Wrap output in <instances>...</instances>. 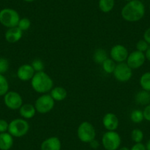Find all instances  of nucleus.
I'll return each mask as SVG.
<instances>
[{
	"mask_svg": "<svg viewBox=\"0 0 150 150\" xmlns=\"http://www.w3.org/2000/svg\"><path fill=\"white\" fill-rule=\"evenodd\" d=\"M149 10H150V6H149Z\"/></svg>",
	"mask_w": 150,
	"mask_h": 150,
	"instance_id": "obj_41",
	"label": "nucleus"
},
{
	"mask_svg": "<svg viewBox=\"0 0 150 150\" xmlns=\"http://www.w3.org/2000/svg\"><path fill=\"white\" fill-rule=\"evenodd\" d=\"M145 54L138 50H135L129 53L126 63L133 70V69H139L140 67H141L145 63Z\"/></svg>",
	"mask_w": 150,
	"mask_h": 150,
	"instance_id": "obj_11",
	"label": "nucleus"
},
{
	"mask_svg": "<svg viewBox=\"0 0 150 150\" xmlns=\"http://www.w3.org/2000/svg\"><path fill=\"white\" fill-rule=\"evenodd\" d=\"M149 48V44L145 41V40H139L136 44V50L141 52H146V50Z\"/></svg>",
	"mask_w": 150,
	"mask_h": 150,
	"instance_id": "obj_30",
	"label": "nucleus"
},
{
	"mask_svg": "<svg viewBox=\"0 0 150 150\" xmlns=\"http://www.w3.org/2000/svg\"><path fill=\"white\" fill-rule=\"evenodd\" d=\"M139 83L143 90L150 92V72H146L141 75Z\"/></svg>",
	"mask_w": 150,
	"mask_h": 150,
	"instance_id": "obj_23",
	"label": "nucleus"
},
{
	"mask_svg": "<svg viewBox=\"0 0 150 150\" xmlns=\"http://www.w3.org/2000/svg\"><path fill=\"white\" fill-rule=\"evenodd\" d=\"M50 96L52 97L55 102H61L66 99L67 97V91L62 86H56L53 87L51 91L50 92Z\"/></svg>",
	"mask_w": 150,
	"mask_h": 150,
	"instance_id": "obj_18",
	"label": "nucleus"
},
{
	"mask_svg": "<svg viewBox=\"0 0 150 150\" xmlns=\"http://www.w3.org/2000/svg\"><path fill=\"white\" fill-rule=\"evenodd\" d=\"M9 123H8L6 120L0 119V133L5 132L8 130Z\"/></svg>",
	"mask_w": 150,
	"mask_h": 150,
	"instance_id": "obj_31",
	"label": "nucleus"
},
{
	"mask_svg": "<svg viewBox=\"0 0 150 150\" xmlns=\"http://www.w3.org/2000/svg\"><path fill=\"white\" fill-rule=\"evenodd\" d=\"M115 5V0H99V8L102 12L109 13L113 9Z\"/></svg>",
	"mask_w": 150,
	"mask_h": 150,
	"instance_id": "obj_21",
	"label": "nucleus"
},
{
	"mask_svg": "<svg viewBox=\"0 0 150 150\" xmlns=\"http://www.w3.org/2000/svg\"><path fill=\"white\" fill-rule=\"evenodd\" d=\"M9 83L3 74H0V96H5L9 91Z\"/></svg>",
	"mask_w": 150,
	"mask_h": 150,
	"instance_id": "obj_25",
	"label": "nucleus"
},
{
	"mask_svg": "<svg viewBox=\"0 0 150 150\" xmlns=\"http://www.w3.org/2000/svg\"><path fill=\"white\" fill-rule=\"evenodd\" d=\"M144 54H145L146 59V60H148L150 62V48H149L148 50H146V52L144 53Z\"/></svg>",
	"mask_w": 150,
	"mask_h": 150,
	"instance_id": "obj_36",
	"label": "nucleus"
},
{
	"mask_svg": "<svg viewBox=\"0 0 150 150\" xmlns=\"http://www.w3.org/2000/svg\"><path fill=\"white\" fill-rule=\"evenodd\" d=\"M30 81L33 90L41 94L49 93L54 87V82L52 77L44 71L35 72Z\"/></svg>",
	"mask_w": 150,
	"mask_h": 150,
	"instance_id": "obj_2",
	"label": "nucleus"
},
{
	"mask_svg": "<svg viewBox=\"0 0 150 150\" xmlns=\"http://www.w3.org/2000/svg\"><path fill=\"white\" fill-rule=\"evenodd\" d=\"M121 144L122 138L116 131H107L102 135V144L105 150H118Z\"/></svg>",
	"mask_w": 150,
	"mask_h": 150,
	"instance_id": "obj_5",
	"label": "nucleus"
},
{
	"mask_svg": "<svg viewBox=\"0 0 150 150\" xmlns=\"http://www.w3.org/2000/svg\"><path fill=\"white\" fill-rule=\"evenodd\" d=\"M146 150H150V139L147 141L146 144Z\"/></svg>",
	"mask_w": 150,
	"mask_h": 150,
	"instance_id": "obj_37",
	"label": "nucleus"
},
{
	"mask_svg": "<svg viewBox=\"0 0 150 150\" xmlns=\"http://www.w3.org/2000/svg\"><path fill=\"white\" fill-rule=\"evenodd\" d=\"M35 74V71L32 67L31 64H23L19 66L17 70V77L21 81L27 82L31 80L33 76Z\"/></svg>",
	"mask_w": 150,
	"mask_h": 150,
	"instance_id": "obj_13",
	"label": "nucleus"
},
{
	"mask_svg": "<svg viewBox=\"0 0 150 150\" xmlns=\"http://www.w3.org/2000/svg\"><path fill=\"white\" fill-rule=\"evenodd\" d=\"M36 110L34 105L30 103L23 104L19 108V114L24 119H31L35 116Z\"/></svg>",
	"mask_w": 150,
	"mask_h": 150,
	"instance_id": "obj_16",
	"label": "nucleus"
},
{
	"mask_svg": "<svg viewBox=\"0 0 150 150\" xmlns=\"http://www.w3.org/2000/svg\"><path fill=\"white\" fill-rule=\"evenodd\" d=\"M20 16L16 10L5 8L0 11V23L5 27L12 28L18 26Z\"/></svg>",
	"mask_w": 150,
	"mask_h": 150,
	"instance_id": "obj_4",
	"label": "nucleus"
},
{
	"mask_svg": "<svg viewBox=\"0 0 150 150\" xmlns=\"http://www.w3.org/2000/svg\"><path fill=\"white\" fill-rule=\"evenodd\" d=\"M121 14L125 21L128 22H136L144 16L145 7L139 0H132L124 6Z\"/></svg>",
	"mask_w": 150,
	"mask_h": 150,
	"instance_id": "obj_1",
	"label": "nucleus"
},
{
	"mask_svg": "<svg viewBox=\"0 0 150 150\" xmlns=\"http://www.w3.org/2000/svg\"><path fill=\"white\" fill-rule=\"evenodd\" d=\"M119 150H130V149L128 148L127 146H122L119 147Z\"/></svg>",
	"mask_w": 150,
	"mask_h": 150,
	"instance_id": "obj_38",
	"label": "nucleus"
},
{
	"mask_svg": "<svg viewBox=\"0 0 150 150\" xmlns=\"http://www.w3.org/2000/svg\"><path fill=\"white\" fill-rule=\"evenodd\" d=\"M30 125L26 119H15L9 123L8 132L16 138H21L28 133Z\"/></svg>",
	"mask_w": 150,
	"mask_h": 150,
	"instance_id": "obj_3",
	"label": "nucleus"
},
{
	"mask_svg": "<svg viewBox=\"0 0 150 150\" xmlns=\"http://www.w3.org/2000/svg\"><path fill=\"white\" fill-rule=\"evenodd\" d=\"M108 58V54H107L106 51L103 49H97L93 52V59L95 63H97V64L102 65V63Z\"/></svg>",
	"mask_w": 150,
	"mask_h": 150,
	"instance_id": "obj_20",
	"label": "nucleus"
},
{
	"mask_svg": "<svg viewBox=\"0 0 150 150\" xmlns=\"http://www.w3.org/2000/svg\"><path fill=\"white\" fill-rule=\"evenodd\" d=\"M144 40H145L149 44H150V27L144 32Z\"/></svg>",
	"mask_w": 150,
	"mask_h": 150,
	"instance_id": "obj_35",
	"label": "nucleus"
},
{
	"mask_svg": "<svg viewBox=\"0 0 150 150\" xmlns=\"http://www.w3.org/2000/svg\"><path fill=\"white\" fill-rule=\"evenodd\" d=\"M126 1H128V2H129V1H132V0H126Z\"/></svg>",
	"mask_w": 150,
	"mask_h": 150,
	"instance_id": "obj_40",
	"label": "nucleus"
},
{
	"mask_svg": "<svg viewBox=\"0 0 150 150\" xmlns=\"http://www.w3.org/2000/svg\"><path fill=\"white\" fill-rule=\"evenodd\" d=\"M13 145V137L9 132L0 133V149L10 150Z\"/></svg>",
	"mask_w": 150,
	"mask_h": 150,
	"instance_id": "obj_17",
	"label": "nucleus"
},
{
	"mask_svg": "<svg viewBox=\"0 0 150 150\" xmlns=\"http://www.w3.org/2000/svg\"><path fill=\"white\" fill-rule=\"evenodd\" d=\"M22 36L23 31H21L18 27L9 28L7 30L5 35V40L11 44H14V43L19 41L21 39Z\"/></svg>",
	"mask_w": 150,
	"mask_h": 150,
	"instance_id": "obj_15",
	"label": "nucleus"
},
{
	"mask_svg": "<svg viewBox=\"0 0 150 150\" xmlns=\"http://www.w3.org/2000/svg\"><path fill=\"white\" fill-rule=\"evenodd\" d=\"M144 119L143 111L141 110H134L130 113V120L135 124H140Z\"/></svg>",
	"mask_w": 150,
	"mask_h": 150,
	"instance_id": "obj_24",
	"label": "nucleus"
},
{
	"mask_svg": "<svg viewBox=\"0 0 150 150\" xmlns=\"http://www.w3.org/2000/svg\"><path fill=\"white\" fill-rule=\"evenodd\" d=\"M143 114H144V119H146L148 122H150V104L145 107V108L143 110Z\"/></svg>",
	"mask_w": 150,
	"mask_h": 150,
	"instance_id": "obj_32",
	"label": "nucleus"
},
{
	"mask_svg": "<svg viewBox=\"0 0 150 150\" xmlns=\"http://www.w3.org/2000/svg\"><path fill=\"white\" fill-rule=\"evenodd\" d=\"M31 66L35 72L44 71V68H45L44 63L43 62L42 60H41V59H35V60H33V62H32Z\"/></svg>",
	"mask_w": 150,
	"mask_h": 150,
	"instance_id": "obj_27",
	"label": "nucleus"
},
{
	"mask_svg": "<svg viewBox=\"0 0 150 150\" xmlns=\"http://www.w3.org/2000/svg\"><path fill=\"white\" fill-rule=\"evenodd\" d=\"M54 102L55 101L52 99L50 93H44L37 98L34 106L36 112L41 114H46L52 110L54 107Z\"/></svg>",
	"mask_w": 150,
	"mask_h": 150,
	"instance_id": "obj_7",
	"label": "nucleus"
},
{
	"mask_svg": "<svg viewBox=\"0 0 150 150\" xmlns=\"http://www.w3.org/2000/svg\"><path fill=\"white\" fill-rule=\"evenodd\" d=\"M112 74L117 81L120 83H127L132 78V69L125 62L119 63L116 64Z\"/></svg>",
	"mask_w": 150,
	"mask_h": 150,
	"instance_id": "obj_8",
	"label": "nucleus"
},
{
	"mask_svg": "<svg viewBox=\"0 0 150 150\" xmlns=\"http://www.w3.org/2000/svg\"><path fill=\"white\" fill-rule=\"evenodd\" d=\"M4 102L9 109L16 110H19L21 105H23V99L18 92L11 91L5 95Z\"/></svg>",
	"mask_w": 150,
	"mask_h": 150,
	"instance_id": "obj_9",
	"label": "nucleus"
},
{
	"mask_svg": "<svg viewBox=\"0 0 150 150\" xmlns=\"http://www.w3.org/2000/svg\"><path fill=\"white\" fill-rule=\"evenodd\" d=\"M110 54L111 59H112L116 63H119L126 61L129 55V52L124 45L116 44L111 48Z\"/></svg>",
	"mask_w": 150,
	"mask_h": 150,
	"instance_id": "obj_10",
	"label": "nucleus"
},
{
	"mask_svg": "<svg viewBox=\"0 0 150 150\" xmlns=\"http://www.w3.org/2000/svg\"><path fill=\"white\" fill-rule=\"evenodd\" d=\"M24 2H34L35 0H24Z\"/></svg>",
	"mask_w": 150,
	"mask_h": 150,
	"instance_id": "obj_39",
	"label": "nucleus"
},
{
	"mask_svg": "<svg viewBox=\"0 0 150 150\" xmlns=\"http://www.w3.org/2000/svg\"><path fill=\"white\" fill-rule=\"evenodd\" d=\"M77 137L83 143H90L96 138V129L91 123L83 122L77 127Z\"/></svg>",
	"mask_w": 150,
	"mask_h": 150,
	"instance_id": "obj_6",
	"label": "nucleus"
},
{
	"mask_svg": "<svg viewBox=\"0 0 150 150\" xmlns=\"http://www.w3.org/2000/svg\"><path fill=\"white\" fill-rule=\"evenodd\" d=\"M130 150H146V146L142 143H135L130 148Z\"/></svg>",
	"mask_w": 150,
	"mask_h": 150,
	"instance_id": "obj_33",
	"label": "nucleus"
},
{
	"mask_svg": "<svg viewBox=\"0 0 150 150\" xmlns=\"http://www.w3.org/2000/svg\"><path fill=\"white\" fill-rule=\"evenodd\" d=\"M102 69L107 74H112L116 66V63L111 58H108L102 63Z\"/></svg>",
	"mask_w": 150,
	"mask_h": 150,
	"instance_id": "obj_22",
	"label": "nucleus"
},
{
	"mask_svg": "<svg viewBox=\"0 0 150 150\" xmlns=\"http://www.w3.org/2000/svg\"><path fill=\"white\" fill-rule=\"evenodd\" d=\"M102 125L108 131H116L119 127V120L112 112H108L102 118Z\"/></svg>",
	"mask_w": 150,
	"mask_h": 150,
	"instance_id": "obj_12",
	"label": "nucleus"
},
{
	"mask_svg": "<svg viewBox=\"0 0 150 150\" xmlns=\"http://www.w3.org/2000/svg\"><path fill=\"white\" fill-rule=\"evenodd\" d=\"M89 145H90L91 148L93 149H97L99 147V145H100V144H99V141H98L97 140H96V138H95L94 140H93V141H91L89 143Z\"/></svg>",
	"mask_w": 150,
	"mask_h": 150,
	"instance_id": "obj_34",
	"label": "nucleus"
},
{
	"mask_svg": "<svg viewBox=\"0 0 150 150\" xmlns=\"http://www.w3.org/2000/svg\"><path fill=\"white\" fill-rule=\"evenodd\" d=\"M135 102L141 105H148L150 104V92L146 91H140L135 94Z\"/></svg>",
	"mask_w": 150,
	"mask_h": 150,
	"instance_id": "obj_19",
	"label": "nucleus"
},
{
	"mask_svg": "<svg viewBox=\"0 0 150 150\" xmlns=\"http://www.w3.org/2000/svg\"><path fill=\"white\" fill-rule=\"evenodd\" d=\"M17 27L21 30V31H27L31 27V21L28 18H20Z\"/></svg>",
	"mask_w": 150,
	"mask_h": 150,
	"instance_id": "obj_28",
	"label": "nucleus"
},
{
	"mask_svg": "<svg viewBox=\"0 0 150 150\" xmlns=\"http://www.w3.org/2000/svg\"><path fill=\"white\" fill-rule=\"evenodd\" d=\"M9 61L5 57H0V74L6 73L9 69Z\"/></svg>",
	"mask_w": 150,
	"mask_h": 150,
	"instance_id": "obj_29",
	"label": "nucleus"
},
{
	"mask_svg": "<svg viewBox=\"0 0 150 150\" xmlns=\"http://www.w3.org/2000/svg\"><path fill=\"white\" fill-rule=\"evenodd\" d=\"M61 147V141L56 136L47 138L41 144V150H60Z\"/></svg>",
	"mask_w": 150,
	"mask_h": 150,
	"instance_id": "obj_14",
	"label": "nucleus"
},
{
	"mask_svg": "<svg viewBox=\"0 0 150 150\" xmlns=\"http://www.w3.org/2000/svg\"><path fill=\"white\" fill-rule=\"evenodd\" d=\"M131 139L135 143H141L144 139V132L140 129H134L131 132Z\"/></svg>",
	"mask_w": 150,
	"mask_h": 150,
	"instance_id": "obj_26",
	"label": "nucleus"
}]
</instances>
